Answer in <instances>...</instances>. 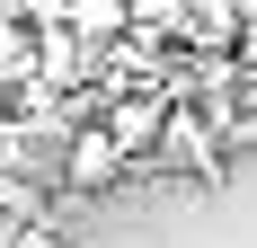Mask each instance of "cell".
Masks as SVG:
<instances>
[{
    "label": "cell",
    "mask_w": 257,
    "mask_h": 248,
    "mask_svg": "<svg viewBox=\"0 0 257 248\" xmlns=\"http://www.w3.org/2000/svg\"><path fill=\"white\" fill-rule=\"evenodd\" d=\"M133 169H142V160H133V151L115 142L98 115H89V124H71V142L53 151V177H62L71 195H106V186H124Z\"/></svg>",
    "instance_id": "cell-2"
},
{
    "label": "cell",
    "mask_w": 257,
    "mask_h": 248,
    "mask_svg": "<svg viewBox=\"0 0 257 248\" xmlns=\"http://www.w3.org/2000/svg\"><path fill=\"white\" fill-rule=\"evenodd\" d=\"M231 160H239V151L222 142V124H213L195 98H178V106H169V142H160V160H151L160 177H195V186H222V177H231Z\"/></svg>",
    "instance_id": "cell-1"
},
{
    "label": "cell",
    "mask_w": 257,
    "mask_h": 248,
    "mask_svg": "<svg viewBox=\"0 0 257 248\" xmlns=\"http://www.w3.org/2000/svg\"><path fill=\"white\" fill-rule=\"evenodd\" d=\"M0 115H9V80H0Z\"/></svg>",
    "instance_id": "cell-9"
},
{
    "label": "cell",
    "mask_w": 257,
    "mask_h": 248,
    "mask_svg": "<svg viewBox=\"0 0 257 248\" xmlns=\"http://www.w3.org/2000/svg\"><path fill=\"white\" fill-rule=\"evenodd\" d=\"M45 124L36 115H18V106H9V115H0V169H36V160H45Z\"/></svg>",
    "instance_id": "cell-5"
},
{
    "label": "cell",
    "mask_w": 257,
    "mask_h": 248,
    "mask_svg": "<svg viewBox=\"0 0 257 248\" xmlns=\"http://www.w3.org/2000/svg\"><path fill=\"white\" fill-rule=\"evenodd\" d=\"M36 53H45V27L27 18V9H9L0 0V80L18 89V80H36Z\"/></svg>",
    "instance_id": "cell-4"
},
{
    "label": "cell",
    "mask_w": 257,
    "mask_h": 248,
    "mask_svg": "<svg viewBox=\"0 0 257 248\" xmlns=\"http://www.w3.org/2000/svg\"><path fill=\"white\" fill-rule=\"evenodd\" d=\"M239 62L257 71V9H248V27H239Z\"/></svg>",
    "instance_id": "cell-8"
},
{
    "label": "cell",
    "mask_w": 257,
    "mask_h": 248,
    "mask_svg": "<svg viewBox=\"0 0 257 248\" xmlns=\"http://www.w3.org/2000/svg\"><path fill=\"white\" fill-rule=\"evenodd\" d=\"M71 27L89 36V45H115L133 27V0H71Z\"/></svg>",
    "instance_id": "cell-6"
},
{
    "label": "cell",
    "mask_w": 257,
    "mask_h": 248,
    "mask_svg": "<svg viewBox=\"0 0 257 248\" xmlns=\"http://www.w3.org/2000/svg\"><path fill=\"white\" fill-rule=\"evenodd\" d=\"M169 106H178L169 89H106V115H98V124L133 151V160H142V169H151L160 142H169Z\"/></svg>",
    "instance_id": "cell-3"
},
{
    "label": "cell",
    "mask_w": 257,
    "mask_h": 248,
    "mask_svg": "<svg viewBox=\"0 0 257 248\" xmlns=\"http://www.w3.org/2000/svg\"><path fill=\"white\" fill-rule=\"evenodd\" d=\"M248 9H257V0H248Z\"/></svg>",
    "instance_id": "cell-10"
},
{
    "label": "cell",
    "mask_w": 257,
    "mask_h": 248,
    "mask_svg": "<svg viewBox=\"0 0 257 248\" xmlns=\"http://www.w3.org/2000/svg\"><path fill=\"white\" fill-rule=\"evenodd\" d=\"M9 248H62V222H18V239Z\"/></svg>",
    "instance_id": "cell-7"
}]
</instances>
